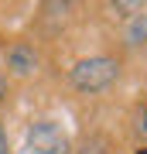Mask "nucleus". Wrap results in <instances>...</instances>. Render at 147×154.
<instances>
[{"label":"nucleus","mask_w":147,"mask_h":154,"mask_svg":"<svg viewBox=\"0 0 147 154\" xmlns=\"http://www.w3.org/2000/svg\"><path fill=\"white\" fill-rule=\"evenodd\" d=\"M123 48H147V7H140L123 24Z\"/></svg>","instance_id":"4"},{"label":"nucleus","mask_w":147,"mask_h":154,"mask_svg":"<svg viewBox=\"0 0 147 154\" xmlns=\"http://www.w3.org/2000/svg\"><path fill=\"white\" fill-rule=\"evenodd\" d=\"M123 75V62L120 55H109V51H96V55L79 58L69 69V86L82 96H99L106 89H113Z\"/></svg>","instance_id":"1"},{"label":"nucleus","mask_w":147,"mask_h":154,"mask_svg":"<svg viewBox=\"0 0 147 154\" xmlns=\"http://www.w3.org/2000/svg\"><path fill=\"white\" fill-rule=\"evenodd\" d=\"M4 69H7V75L31 79L41 69V55H38V48L31 41H11L4 48Z\"/></svg>","instance_id":"3"},{"label":"nucleus","mask_w":147,"mask_h":154,"mask_svg":"<svg viewBox=\"0 0 147 154\" xmlns=\"http://www.w3.org/2000/svg\"><path fill=\"white\" fill-rule=\"evenodd\" d=\"M7 96H11V75H7L4 69H0V106L7 103Z\"/></svg>","instance_id":"8"},{"label":"nucleus","mask_w":147,"mask_h":154,"mask_svg":"<svg viewBox=\"0 0 147 154\" xmlns=\"http://www.w3.org/2000/svg\"><path fill=\"white\" fill-rule=\"evenodd\" d=\"M130 134L140 147H147V96H140L130 110Z\"/></svg>","instance_id":"5"},{"label":"nucleus","mask_w":147,"mask_h":154,"mask_svg":"<svg viewBox=\"0 0 147 154\" xmlns=\"http://www.w3.org/2000/svg\"><path fill=\"white\" fill-rule=\"evenodd\" d=\"M72 154H116V151H113V144L106 137H89V140H82L79 147H72Z\"/></svg>","instance_id":"6"},{"label":"nucleus","mask_w":147,"mask_h":154,"mask_svg":"<svg viewBox=\"0 0 147 154\" xmlns=\"http://www.w3.org/2000/svg\"><path fill=\"white\" fill-rule=\"evenodd\" d=\"M24 154H72V137L55 116H38L24 127Z\"/></svg>","instance_id":"2"},{"label":"nucleus","mask_w":147,"mask_h":154,"mask_svg":"<svg viewBox=\"0 0 147 154\" xmlns=\"http://www.w3.org/2000/svg\"><path fill=\"white\" fill-rule=\"evenodd\" d=\"M0 154H14V147H11V134H7V123L0 120Z\"/></svg>","instance_id":"7"}]
</instances>
